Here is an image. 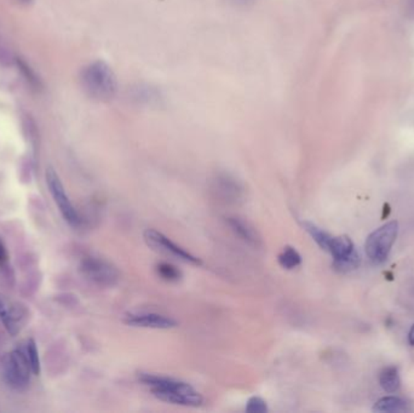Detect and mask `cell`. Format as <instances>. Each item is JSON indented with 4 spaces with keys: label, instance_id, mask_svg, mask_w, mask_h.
<instances>
[{
    "label": "cell",
    "instance_id": "6da1fadb",
    "mask_svg": "<svg viewBox=\"0 0 414 413\" xmlns=\"http://www.w3.org/2000/svg\"><path fill=\"white\" fill-rule=\"evenodd\" d=\"M138 381L150 388L156 399L165 403L197 408L204 403L202 394L186 382L171 377L138 373Z\"/></svg>",
    "mask_w": 414,
    "mask_h": 413
},
{
    "label": "cell",
    "instance_id": "7a4b0ae2",
    "mask_svg": "<svg viewBox=\"0 0 414 413\" xmlns=\"http://www.w3.org/2000/svg\"><path fill=\"white\" fill-rule=\"evenodd\" d=\"M84 91L93 100L110 101L118 91V80L113 69L103 61H93L84 67L80 73Z\"/></svg>",
    "mask_w": 414,
    "mask_h": 413
},
{
    "label": "cell",
    "instance_id": "3957f363",
    "mask_svg": "<svg viewBox=\"0 0 414 413\" xmlns=\"http://www.w3.org/2000/svg\"><path fill=\"white\" fill-rule=\"evenodd\" d=\"M33 375L26 351L16 348L1 359V377L8 387L17 392H23L29 387Z\"/></svg>",
    "mask_w": 414,
    "mask_h": 413
},
{
    "label": "cell",
    "instance_id": "277c9868",
    "mask_svg": "<svg viewBox=\"0 0 414 413\" xmlns=\"http://www.w3.org/2000/svg\"><path fill=\"white\" fill-rule=\"evenodd\" d=\"M80 272L91 283L102 288L114 286L119 281V271L114 264L101 257H84L80 262Z\"/></svg>",
    "mask_w": 414,
    "mask_h": 413
},
{
    "label": "cell",
    "instance_id": "5b68a950",
    "mask_svg": "<svg viewBox=\"0 0 414 413\" xmlns=\"http://www.w3.org/2000/svg\"><path fill=\"white\" fill-rule=\"evenodd\" d=\"M399 225L398 222H389L387 225L374 230L366 241V253L374 263H383L391 251L393 242L398 238Z\"/></svg>",
    "mask_w": 414,
    "mask_h": 413
},
{
    "label": "cell",
    "instance_id": "8992f818",
    "mask_svg": "<svg viewBox=\"0 0 414 413\" xmlns=\"http://www.w3.org/2000/svg\"><path fill=\"white\" fill-rule=\"evenodd\" d=\"M45 179H47V188L51 194L52 199L60 210L64 221L73 228H78L80 223H82V218H80L78 211L74 208V205L72 204V201L66 193L62 181H61L58 173L55 171V168H51V166L47 168Z\"/></svg>",
    "mask_w": 414,
    "mask_h": 413
},
{
    "label": "cell",
    "instance_id": "52a82bcc",
    "mask_svg": "<svg viewBox=\"0 0 414 413\" xmlns=\"http://www.w3.org/2000/svg\"><path fill=\"white\" fill-rule=\"evenodd\" d=\"M143 236H145L147 245L151 247L153 250H156V251L170 255V256L175 257L180 261L191 263L193 266H202V264L200 258H197V256L192 255L191 252L186 251L181 246L177 245L171 239H169L167 236H164L162 233L158 231V230L147 229Z\"/></svg>",
    "mask_w": 414,
    "mask_h": 413
},
{
    "label": "cell",
    "instance_id": "ba28073f",
    "mask_svg": "<svg viewBox=\"0 0 414 413\" xmlns=\"http://www.w3.org/2000/svg\"><path fill=\"white\" fill-rule=\"evenodd\" d=\"M27 319L28 312L25 305L12 302L0 293V320L11 336H17L21 332Z\"/></svg>",
    "mask_w": 414,
    "mask_h": 413
},
{
    "label": "cell",
    "instance_id": "9c48e42d",
    "mask_svg": "<svg viewBox=\"0 0 414 413\" xmlns=\"http://www.w3.org/2000/svg\"><path fill=\"white\" fill-rule=\"evenodd\" d=\"M124 323L142 329H169L177 326L176 320L158 313L129 314L125 316Z\"/></svg>",
    "mask_w": 414,
    "mask_h": 413
},
{
    "label": "cell",
    "instance_id": "30bf717a",
    "mask_svg": "<svg viewBox=\"0 0 414 413\" xmlns=\"http://www.w3.org/2000/svg\"><path fill=\"white\" fill-rule=\"evenodd\" d=\"M215 190L224 201L235 203L243 195L241 184H239L235 178L229 176L227 173L218 175L215 181Z\"/></svg>",
    "mask_w": 414,
    "mask_h": 413
},
{
    "label": "cell",
    "instance_id": "8fae6325",
    "mask_svg": "<svg viewBox=\"0 0 414 413\" xmlns=\"http://www.w3.org/2000/svg\"><path fill=\"white\" fill-rule=\"evenodd\" d=\"M227 223L230 227V229L235 233V236H238L247 245L252 246V247H258L262 244L260 236L257 233V230L247 221L234 216V217L227 218Z\"/></svg>",
    "mask_w": 414,
    "mask_h": 413
},
{
    "label": "cell",
    "instance_id": "7c38bea8",
    "mask_svg": "<svg viewBox=\"0 0 414 413\" xmlns=\"http://www.w3.org/2000/svg\"><path fill=\"white\" fill-rule=\"evenodd\" d=\"M379 383L387 392H398L400 386H401V379H400L398 368L393 366L385 367L383 371L380 372Z\"/></svg>",
    "mask_w": 414,
    "mask_h": 413
},
{
    "label": "cell",
    "instance_id": "4fadbf2b",
    "mask_svg": "<svg viewBox=\"0 0 414 413\" xmlns=\"http://www.w3.org/2000/svg\"><path fill=\"white\" fill-rule=\"evenodd\" d=\"M407 410V403L398 397H385L376 403L374 412H402Z\"/></svg>",
    "mask_w": 414,
    "mask_h": 413
},
{
    "label": "cell",
    "instance_id": "5bb4252c",
    "mask_svg": "<svg viewBox=\"0 0 414 413\" xmlns=\"http://www.w3.org/2000/svg\"><path fill=\"white\" fill-rule=\"evenodd\" d=\"M132 100H135L141 105H151L156 101L160 100V94L150 86L138 85L137 88L132 90Z\"/></svg>",
    "mask_w": 414,
    "mask_h": 413
},
{
    "label": "cell",
    "instance_id": "9a60e30c",
    "mask_svg": "<svg viewBox=\"0 0 414 413\" xmlns=\"http://www.w3.org/2000/svg\"><path fill=\"white\" fill-rule=\"evenodd\" d=\"M278 262H279L281 267L285 268L287 271H292V269L300 266L302 256H300V252L295 250V247L286 246L285 249L280 252V255L278 256Z\"/></svg>",
    "mask_w": 414,
    "mask_h": 413
},
{
    "label": "cell",
    "instance_id": "2e32d148",
    "mask_svg": "<svg viewBox=\"0 0 414 413\" xmlns=\"http://www.w3.org/2000/svg\"><path fill=\"white\" fill-rule=\"evenodd\" d=\"M303 227L308 231V234L314 239L316 244L321 247L322 250L328 251V247H330L332 238H333L331 234H328L325 230H322L321 228L313 225L310 222H303Z\"/></svg>",
    "mask_w": 414,
    "mask_h": 413
},
{
    "label": "cell",
    "instance_id": "e0dca14e",
    "mask_svg": "<svg viewBox=\"0 0 414 413\" xmlns=\"http://www.w3.org/2000/svg\"><path fill=\"white\" fill-rule=\"evenodd\" d=\"M16 64L19 67V71L21 72L22 77L25 78L27 82V84L31 86L33 90H40L42 89V82L39 77L36 75V72L31 68V66L23 61L22 58H16Z\"/></svg>",
    "mask_w": 414,
    "mask_h": 413
},
{
    "label": "cell",
    "instance_id": "ac0fdd59",
    "mask_svg": "<svg viewBox=\"0 0 414 413\" xmlns=\"http://www.w3.org/2000/svg\"><path fill=\"white\" fill-rule=\"evenodd\" d=\"M25 351H26L27 358L29 361L33 375L39 376L40 371H42V364H40V358H39V351H38L36 340L33 338L27 340Z\"/></svg>",
    "mask_w": 414,
    "mask_h": 413
},
{
    "label": "cell",
    "instance_id": "d6986e66",
    "mask_svg": "<svg viewBox=\"0 0 414 413\" xmlns=\"http://www.w3.org/2000/svg\"><path fill=\"white\" fill-rule=\"evenodd\" d=\"M156 274L167 283H176L182 277V273L178 268L170 263L160 262L156 267Z\"/></svg>",
    "mask_w": 414,
    "mask_h": 413
},
{
    "label": "cell",
    "instance_id": "ffe728a7",
    "mask_svg": "<svg viewBox=\"0 0 414 413\" xmlns=\"http://www.w3.org/2000/svg\"><path fill=\"white\" fill-rule=\"evenodd\" d=\"M245 410L249 413H265L268 411V405L265 403V399L252 397L247 400Z\"/></svg>",
    "mask_w": 414,
    "mask_h": 413
},
{
    "label": "cell",
    "instance_id": "44dd1931",
    "mask_svg": "<svg viewBox=\"0 0 414 413\" xmlns=\"http://www.w3.org/2000/svg\"><path fill=\"white\" fill-rule=\"evenodd\" d=\"M8 261H9V255H8V251H6V247L5 245H4V242L0 239V267L5 266Z\"/></svg>",
    "mask_w": 414,
    "mask_h": 413
},
{
    "label": "cell",
    "instance_id": "7402d4cb",
    "mask_svg": "<svg viewBox=\"0 0 414 413\" xmlns=\"http://www.w3.org/2000/svg\"><path fill=\"white\" fill-rule=\"evenodd\" d=\"M234 6H238V8H245V6L251 5L254 4L256 0H229Z\"/></svg>",
    "mask_w": 414,
    "mask_h": 413
},
{
    "label": "cell",
    "instance_id": "603a6c76",
    "mask_svg": "<svg viewBox=\"0 0 414 413\" xmlns=\"http://www.w3.org/2000/svg\"><path fill=\"white\" fill-rule=\"evenodd\" d=\"M409 345H414V325L413 326H412V329H411V331H409Z\"/></svg>",
    "mask_w": 414,
    "mask_h": 413
},
{
    "label": "cell",
    "instance_id": "cb8c5ba5",
    "mask_svg": "<svg viewBox=\"0 0 414 413\" xmlns=\"http://www.w3.org/2000/svg\"><path fill=\"white\" fill-rule=\"evenodd\" d=\"M8 56H6L5 50H3L1 47H0V61H3V60H6Z\"/></svg>",
    "mask_w": 414,
    "mask_h": 413
},
{
    "label": "cell",
    "instance_id": "d4e9b609",
    "mask_svg": "<svg viewBox=\"0 0 414 413\" xmlns=\"http://www.w3.org/2000/svg\"><path fill=\"white\" fill-rule=\"evenodd\" d=\"M21 1H23V3H29L32 0H21Z\"/></svg>",
    "mask_w": 414,
    "mask_h": 413
}]
</instances>
